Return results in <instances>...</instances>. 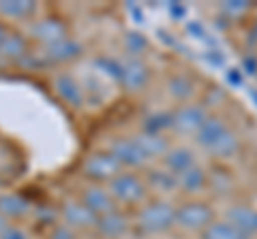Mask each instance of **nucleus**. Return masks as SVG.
Returning a JSON list of instances; mask_svg holds the SVG:
<instances>
[{
  "label": "nucleus",
  "mask_w": 257,
  "mask_h": 239,
  "mask_svg": "<svg viewBox=\"0 0 257 239\" xmlns=\"http://www.w3.org/2000/svg\"><path fill=\"white\" fill-rule=\"evenodd\" d=\"M148 77H150V70L140 58H126L120 64V84L126 90H131V92L142 90L148 84Z\"/></svg>",
  "instance_id": "11"
},
{
  "label": "nucleus",
  "mask_w": 257,
  "mask_h": 239,
  "mask_svg": "<svg viewBox=\"0 0 257 239\" xmlns=\"http://www.w3.org/2000/svg\"><path fill=\"white\" fill-rule=\"evenodd\" d=\"M7 226H9V224H7V218L3 216V214H0V233H3V230H5Z\"/></svg>",
  "instance_id": "34"
},
{
  "label": "nucleus",
  "mask_w": 257,
  "mask_h": 239,
  "mask_svg": "<svg viewBox=\"0 0 257 239\" xmlns=\"http://www.w3.org/2000/svg\"><path fill=\"white\" fill-rule=\"evenodd\" d=\"M167 92L172 94V98L187 105V100L195 96V82H193L189 75H182V73L174 75V77H170V82H167Z\"/></svg>",
  "instance_id": "21"
},
{
  "label": "nucleus",
  "mask_w": 257,
  "mask_h": 239,
  "mask_svg": "<svg viewBox=\"0 0 257 239\" xmlns=\"http://www.w3.org/2000/svg\"><path fill=\"white\" fill-rule=\"evenodd\" d=\"M195 164H197V156L187 146L170 148V152L163 156V166H165V169H170L172 173H176V175L189 171L191 166H195Z\"/></svg>",
  "instance_id": "14"
},
{
  "label": "nucleus",
  "mask_w": 257,
  "mask_h": 239,
  "mask_svg": "<svg viewBox=\"0 0 257 239\" xmlns=\"http://www.w3.org/2000/svg\"><path fill=\"white\" fill-rule=\"evenodd\" d=\"M0 239H28V235L18 226H7L3 233H0Z\"/></svg>",
  "instance_id": "29"
},
{
  "label": "nucleus",
  "mask_w": 257,
  "mask_h": 239,
  "mask_svg": "<svg viewBox=\"0 0 257 239\" xmlns=\"http://www.w3.org/2000/svg\"><path fill=\"white\" fill-rule=\"evenodd\" d=\"M208 184V173L204 171V166H191L189 171H184L178 175V186L182 192L187 194H195V192H202Z\"/></svg>",
  "instance_id": "19"
},
{
  "label": "nucleus",
  "mask_w": 257,
  "mask_h": 239,
  "mask_svg": "<svg viewBox=\"0 0 257 239\" xmlns=\"http://www.w3.org/2000/svg\"><path fill=\"white\" fill-rule=\"evenodd\" d=\"M138 226L148 235H159L176 226V207L170 201L155 198L138 212Z\"/></svg>",
  "instance_id": "2"
},
{
  "label": "nucleus",
  "mask_w": 257,
  "mask_h": 239,
  "mask_svg": "<svg viewBox=\"0 0 257 239\" xmlns=\"http://www.w3.org/2000/svg\"><path fill=\"white\" fill-rule=\"evenodd\" d=\"M126 228H128V220H126L124 214L118 212V210L105 214V216H99V222H96V230L107 239L122 237L126 233Z\"/></svg>",
  "instance_id": "16"
},
{
  "label": "nucleus",
  "mask_w": 257,
  "mask_h": 239,
  "mask_svg": "<svg viewBox=\"0 0 257 239\" xmlns=\"http://www.w3.org/2000/svg\"><path fill=\"white\" fill-rule=\"evenodd\" d=\"M133 141L140 146V150L144 152V156L148 160H155V158H163L170 152V143H167L165 134H150V132H138L133 137Z\"/></svg>",
  "instance_id": "15"
},
{
  "label": "nucleus",
  "mask_w": 257,
  "mask_h": 239,
  "mask_svg": "<svg viewBox=\"0 0 257 239\" xmlns=\"http://www.w3.org/2000/svg\"><path fill=\"white\" fill-rule=\"evenodd\" d=\"M170 11H172V15H174L176 20H180L182 15H184V6L178 4V2H172V4H170Z\"/></svg>",
  "instance_id": "31"
},
{
  "label": "nucleus",
  "mask_w": 257,
  "mask_h": 239,
  "mask_svg": "<svg viewBox=\"0 0 257 239\" xmlns=\"http://www.w3.org/2000/svg\"><path fill=\"white\" fill-rule=\"evenodd\" d=\"M227 79H229V84H236V86L242 84V75L238 73V68H231L227 73Z\"/></svg>",
  "instance_id": "30"
},
{
  "label": "nucleus",
  "mask_w": 257,
  "mask_h": 239,
  "mask_svg": "<svg viewBox=\"0 0 257 239\" xmlns=\"http://www.w3.org/2000/svg\"><path fill=\"white\" fill-rule=\"evenodd\" d=\"M82 203L90 212H94L96 216H105V214L116 210V201H114V196L109 194V190H103L99 186L86 188L82 194Z\"/></svg>",
  "instance_id": "13"
},
{
  "label": "nucleus",
  "mask_w": 257,
  "mask_h": 239,
  "mask_svg": "<svg viewBox=\"0 0 257 239\" xmlns=\"http://www.w3.org/2000/svg\"><path fill=\"white\" fill-rule=\"evenodd\" d=\"M37 11V2L32 0H0V15L9 20H26Z\"/></svg>",
  "instance_id": "20"
},
{
  "label": "nucleus",
  "mask_w": 257,
  "mask_h": 239,
  "mask_svg": "<svg viewBox=\"0 0 257 239\" xmlns=\"http://www.w3.org/2000/svg\"><path fill=\"white\" fill-rule=\"evenodd\" d=\"M146 192H148L146 182L138 178L135 173H118L109 182V194L114 196V201L124 205L142 203L146 198Z\"/></svg>",
  "instance_id": "4"
},
{
  "label": "nucleus",
  "mask_w": 257,
  "mask_h": 239,
  "mask_svg": "<svg viewBox=\"0 0 257 239\" xmlns=\"http://www.w3.org/2000/svg\"><path fill=\"white\" fill-rule=\"evenodd\" d=\"M199 239H248V237L244 233H240L227 220H214L206 230L199 233Z\"/></svg>",
  "instance_id": "23"
},
{
  "label": "nucleus",
  "mask_w": 257,
  "mask_h": 239,
  "mask_svg": "<svg viewBox=\"0 0 257 239\" xmlns=\"http://www.w3.org/2000/svg\"><path fill=\"white\" fill-rule=\"evenodd\" d=\"M82 54V45L73 38H64V41L45 47V60L47 62H69Z\"/></svg>",
  "instance_id": "18"
},
{
  "label": "nucleus",
  "mask_w": 257,
  "mask_h": 239,
  "mask_svg": "<svg viewBox=\"0 0 257 239\" xmlns=\"http://www.w3.org/2000/svg\"><path fill=\"white\" fill-rule=\"evenodd\" d=\"M30 212V203L20 194H0V214L9 218H24Z\"/></svg>",
  "instance_id": "22"
},
{
  "label": "nucleus",
  "mask_w": 257,
  "mask_h": 239,
  "mask_svg": "<svg viewBox=\"0 0 257 239\" xmlns=\"http://www.w3.org/2000/svg\"><path fill=\"white\" fill-rule=\"evenodd\" d=\"M62 220L69 228H96V222L99 216L94 212H90L82 201H75V198H69L67 203L62 205Z\"/></svg>",
  "instance_id": "8"
},
{
  "label": "nucleus",
  "mask_w": 257,
  "mask_h": 239,
  "mask_svg": "<svg viewBox=\"0 0 257 239\" xmlns=\"http://www.w3.org/2000/svg\"><path fill=\"white\" fill-rule=\"evenodd\" d=\"M221 11L227 13L229 18H234V15H242L246 11H251V2H246V0H231V2L221 4Z\"/></svg>",
  "instance_id": "27"
},
{
  "label": "nucleus",
  "mask_w": 257,
  "mask_h": 239,
  "mask_svg": "<svg viewBox=\"0 0 257 239\" xmlns=\"http://www.w3.org/2000/svg\"><path fill=\"white\" fill-rule=\"evenodd\" d=\"M214 222L212 207L204 201H187L176 207V226L187 233H202Z\"/></svg>",
  "instance_id": "3"
},
{
  "label": "nucleus",
  "mask_w": 257,
  "mask_h": 239,
  "mask_svg": "<svg viewBox=\"0 0 257 239\" xmlns=\"http://www.w3.org/2000/svg\"><path fill=\"white\" fill-rule=\"evenodd\" d=\"M244 70H246V73H251V75L257 73V62H255V58H244Z\"/></svg>",
  "instance_id": "32"
},
{
  "label": "nucleus",
  "mask_w": 257,
  "mask_h": 239,
  "mask_svg": "<svg viewBox=\"0 0 257 239\" xmlns=\"http://www.w3.org/2000/svg\"><path fill=\"white\" fill-rule=\"evenodd\" d=\"M82 171L92 182H111L118 173H122V164L107 150V152H94L88 156L82 164Z\"/></svg>",
  "instance_id": "6"
},
{
  "label": "nucleus",
  "mask_w": 257,
  "mask_h": 239,
  "mask_svg": "<svg viewBox=\"0 0 257 239\" xmlns=\"http://www.w3.org/2000/svg\"><path fill=\"white\" fill-rule=\"evenodd\" d=\"M109 152L116 156V160L122 164V166H128V169H140L148 162V158L144 156V152L140 150V146L133 141V137H120V139H114L109 146Z\"/></svg>",
  "instance_id": "9"
},
{
  "label": "nucleus",
  "mask_w": 257,
  "mask_h": 239,
  "mask_svg": "<svg viewBox=\"0 0 257 239\" xmlns=\"http://www.w3.org/2000/svg\"><path fill=\"white\" fill-rule=\"evenodd\" d=\"M54 88H56V92H58V96L64 102H69L71 107L79 109L84 105V90H82V86L77 84V79L73 75H69V73L56 75L54 77Z\"/></svg>",
  "instance_id": "12"
},
{
  "label": "nucleus",
  "mask_w": 257,
  "mask_h": 239,
  "mask_svg": "<svg viewBox=\"0 0 257 239\" xmlns=\"http://www.w3.org/2000/svg\"><path fill=\"white\" fill-rule=\"evenodd\" d=\"M165 130H172V114H163V111H157V114H150L142 124V132H150V134H163Z\"/></svg>",
  "instance_id": "25"
},
{
  "label": "nucleus",
  "mask_w": 257,
  "mask_h": 239,
  "mask_svg": "<svg viewBox=\"0 0 257 239\" xmlns=\"http://www.w3.org/2000/svg\"><path fill=\"white\" fill-rule=\"evenodd\" d=\"M30 36H35L37 41L43 43L45 47L56 45V43L64 41V38H69L67 36V26L56 18H45V20L35 22L32 28H30Z\"/></svg>",
  "instance_id": "10"
},
{
  "label": "nucleus",
  "mask_w": 257,
  "mask_h": 239,
  "mask_svg": "<svg viewBox=\"0 0 257 239\" xmlns=\"http://www.w3.org/2000/svg\"><path fill=\"white\" fill-rule=\"evenodd\" d=\"M208 118H210V114H208V109L204 105L187 102V105H180L176 111H172V130L176 134H191V137H195Z\"/></svg>",
  "instance_id": "5"
},
{
  "label": "nucleus",
  "mask_w": 257,
  "mask_h": 239,
  "mask_svg": "<svg viewBox=\"0 0 257 239\" xmlns=\"http://www.w3.org/2000/svg\"><path fill=\"white\" fill-rule=\"evenodd\" d=\"M9 34H11V32H9V30H7V26H5V24H0V43H3L5 38L9 36Z\"/></svg>",
  "instance_id": "33"
},
{
  "label": "nucleus",
  "mask_w": 257,
  "mask_h": 239,
  "mask_svg": "<svg viewBox=\"0 0 257 239\" xmlns=\"http://www.w3.org/2000/svg\"><path fill=\"white\" fill-rule=\"evenodd\" d=\"M146 186L157 190L161 194H172L176 190H180L178 186V175L172 173L170 169H150L146 173Z\"/></svg>",
  "instance_id": "17"
},
{
  "label": "nucleus",
  "mask_w": 257,
  "mask_h": 239,
  "mask_svg": "<svg viewBox=\"0 0 257 239\" xmlns=\"http://www.w3.org/2000/svg\"><path fill=\"white\" fill-rule=\"evenodd\" d=\"M195 143L214 158H231L240 150V137L219 116H210L195 134Z\"/></svg>",
  "instance_id": "1"
},
{
  "label": "nucleus",
  "mask_w": 257,
  "mask_h": 239,
  "mask_svg": "<svg viewBox=\"0 0 257 239\" xmlns=\"http://www.w3.org/2000/svg\"><path fill=\"white\" fill-rule=\"evenodd\" d=\"M0 56L9 60H22L26 56V38L22 34H9L0 43Z\"/></svg>",
  "instance_id": "24"
},
{
  "label": "nucleus",
  "mask_w": 257,
  "mask_h": 239,
  "mask_svg": "<svg viewBox=\"0 0 257 239\" xmlns=\"http://www.w3.org/2000/svg\"><path fill=\"white\" fill-rule=\"evenodd\" d=\"M223 220L234 224L240 233H244L248 239L257 237V207L246 205V203H234L225 210Z\"/></svg>",
  "instance_id": "7"
},
{
  "label": "nucleus",
  "mask_w": 257,
  "mask_h": 239,
  "mask_svg": "<svg viewBox=\"0 0 257 239\" xmlns=\"http://www.w3.org/2000/svg\"><path fill=\"white\" fill-rule=\"evenodd\" d=\"M47 239H75V230L69 228L67 224H58L52 228V233Z\"/></svg>",
  "instance_id": "28"
},
{
  "label": "nucleus",
  "mask_w": 257,
  "mask_h": 239,
  "mask_svg": "<svg viewBox=\"0 0 257 239\" xmlns=\"http://www.w3.org/2000/svg\"><path fill=\"white\" fill-rule=\"evenodd\" d=\"M124 47L128 52V58H138V56L148 47V41H146V36H142L138 32H128L124 36Z\"/></svg>",
  "instance_id": "26"
}]
</instances>
